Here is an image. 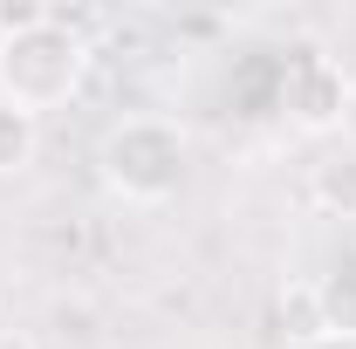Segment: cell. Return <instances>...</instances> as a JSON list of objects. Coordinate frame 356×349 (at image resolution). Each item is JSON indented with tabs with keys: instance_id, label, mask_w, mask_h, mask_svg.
<instances>
[{
	"instance_id": "5b68a950",
	"label": "cell",
	"mask_w": 356,
	"mask_h": 349,
	"mask_svg": "<svg viewBox=\"0 0 356 349\" xmlns=\"http://www.w3.org/2000/svg\"><path fill=\"white\" fill-rule=\"evenodd\" d=\"M35 151H42V117L0 103V178H21L35 165Z\"/></svg>"
},
{
	"instance_id": "3957f363",
	"label": "cell",
	"mask_w": 356,
	"mask_h": 349,
	"mask_svg": "<svg viewBox=\"0 0 356 349\" xmlns=\"http://www.w3.org/2000/svg\"><path fill=\"white\" fill-rule=\"evenodd\" d=\"M281 103H288V124H295V131L329 137V131H343V110H350V76H343L329 55L302 48V62L288 69V89H281Z\"/></svg>"
},
{
	"instance_id": "ba28073f",
	"label": "cell",
	"mask_w": 356,
	"mask_h": 349,
	"mask_svg": "<svg viewBox=\"0 0 356 349\" xmlns=\"http://www.w3.org/2000/svg\"><path fill=\"white\" fill-rule=\"evenodd\" d=\"M343 137L356 144V83H350V110H343Z\"/></svg>"
},
{
	"instance_id": "6da1fadb",
	"label": "cell",
	"mask_w": 356,
	"mask_h": 349,
	"mask_svg": "<svg viewBox=\"0 0 356 349\" xmlns=\"http://www.w3.org/2000/svg\"><path fill=\"white\" fill-rule=\"evenodd\" d=\"M89 76V42L55 14H0V103L42 117L62 110Z\"/></svg>"
},
{
	"instance_id": "9c48e42d",
	"label": "cell",
	"mask_w": 356,
	"mask_h": 349,
	"mask_svg": "<svg viewBox=\"0 0 356 349\" xmlns=\"http://www.w3.org/2000/svg\"><path fill=\"white\" fill-rule=\"evenodd\" d=\"M0 349H35V343H28L21 329H0Z\"/></svg>"
},
{
	"instance_id": "52a82bcc",
	"label": "cell",
	"mask_w": 356,
	"mask_h": 349,
	"mask_svg": "<svg viewBox=\"0 0 356 349\" xmlns=\"http://www.w3.org/2000/svg\"><path fill=\"white\" fill-rule=\"evenodd\" d=\"M309 349H356V329H329L322 343H309Z\"/></svg>"
},
{
	"instance_id": "277c9868",
	"label": "cell",
	"mask_w": 356,
	"mask_h": 349,
	"mask_svg": "<svg viewBox=\"0 0 356 349\" xmlns=\"http://www.w3.org/2000/svg\"><path fill=\"white\" fill-rule=\"evenodd\" d=\"M274 329H281V343H295V349L322 343L336 329L329 322V288L322 281H281L274 288Z\"/></svg>"
},
{
	"instance_id": "7a4b0ae2",
	"label": "cell",
	"mask_w": 356,
	"mask_h": 349,
	"mask_svg": "<svg viewBox=\"0 0 356 349\" xmlns=\"http://www.w3.org/2000/svg\"><path fill=\"white\" fill-rule=\"evenodd\" d=\"M185 165H192V137L178 117H124V124H110L103 144H96V172L103 185L117 192V199H131V206H165L178 199V185H185Z\"/></svg>"
},
{
	"instance_id": "8992f818",
	"label": "cell",
	"mask_w": 356,
	"mask_h": 349,
	"mask_svg": "<svg viewBox=\"0 0 356 349\" xmlns=\"http://www.w3.org/2000/svg\"><path fill=\"white\" fill-rule=\"evenodd\" d=\"M309 199L322 213L350 219L356 213V158H322V165H309Z\"/></svg>"
}]
</instances>
